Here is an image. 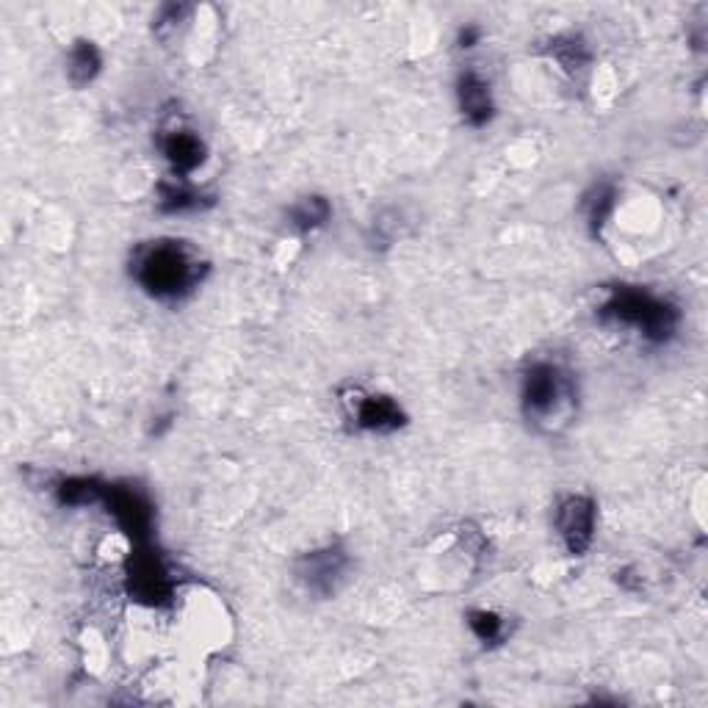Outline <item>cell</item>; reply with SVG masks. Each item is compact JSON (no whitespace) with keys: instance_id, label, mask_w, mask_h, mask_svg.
Instances as JSON below:
<instances>
[{"instance_id":"cell-4","label":"cell","mask_w":708,"mask_h":708,"mask_svg":"<svg viewBox=\"0 0 708 708\" xmlns=\"http://www.w3.org/2000/svg\"><path fill=\"white\" fill-rule=\"evenodd\" d=\"M556 526L570 554H584L592 543L595 531V504L584 496H570L559 504Z\"/></svg>"},{"instance_id":"cell-7","label":"cell","mask_w":708,"mask_h":708,"mask_svg":"<svg viewBox=\"0 0 708 708\" xmlns=\"http://www.w3.org/2000/svg\"><path fill=\"white\" fill-rule=\"evenodd\" d=\"M111 512L117 520L130 531V534H142L150 526V509L142 498L130 490H114L111 493Z\"/></svg>"},{"instance_id":"cell-2","label":"cell","mask_w":708,"mask_h":708,"mask_svg":"<svg viewBox=\"0 0 708 708\" xmlns=\"http://www.w3.org/2000/svg\"><path fill=\"white\" fill-rule=\"evenodd\" d=\"M603 313L623 321V324L639 327L648 338H656V341L667 338L673 332L675 319H678L673 307H667L664 302L642 294V291H620V294H614L612 302L603 307Z\"/></svg>"},{"instance_id":"cell-5","label":"cell","mask_w":708,"mask_h":708,"mask_svg":"<svg viewBox=\"0 0 708 708\" xmlns=\"http://www.w3.org/2000/svg\"><path fill=\"white\" fill-rule=\"evenodd\" d=\"M402 410L396 404L385 399V396H366L357 402L354 410V421L363 429L371 432H390V429H399L402 426Z\"/></svg>"},{"instance_id":"cell-13","label":"cell","mask_w":708,"mask_h":708,"mask_svg":"<svg viewBox=\"0 0 708 708\" xmlns=\"http://www.w3.org/2000/svg\"><path fill=\"white\" fill-rule=\"evenodd\" d=\"M161 205L166 211H186V208H197L200 197L189 191L186 186H164L161 191Z\"/></svg>"},{"instance_id":"cell-11","label":"cell","mask_w":708,"mask_h":708,"mask_svg":"<svg viewBox=\"0 0 708 708\" xmlns=\"http://www.w3.org/2000/svg\"><path fill=\"white\" fill-rule=\"evenodd\" d=\"M100 70V53L92 42H78L70 53V75L75 83L92 81Z\"/></svg>"},{"instance_id":"cell-10","label":"cell","mask_w":708,"mask_h":708,"mask_svg":"<svg viewBox=\"0 0 708 708\" xmlns=\"http://www.w3.org/2000/svg\"><path fill=\"white\" fill-rule=\"evenodd\" d=\"M164 153L166 158L172 161L177 172H191V169L202 161V144L197 136L180 130V133H172V136L166 139Z\"/></svg>"},{"instance_id":"cell-6","label":"cell","mask_w":708,"mask_h":708,"mask_svg":"<svg viewBox=\"0 0 708 708\" xmlns=\"http://www.w3.org/2000/svg\"><path fill=\"white\" fill-rule=\"evenodd\" d=\"M343 565H346V556L341 551H321V554H310L307 556L305 567H302V576L305 581L313 587V590L330 592L335 587V581L341 579Z\"/></svg>"},{"instance_id":"cell-12","label":"cell","mask_w":708,"mask_h":708,"mask_svg":"<svg viewBox=\"0 0 708 708\" xmlns=\"http://www.w3.org/2000/svg\"><path fill=\"white\" fill-rule=\"evenodd\" d=\"M327 219H330V205L321 197H307L294 208V225L302 227V230L324 225Z\"/></svg>"},{"instance_id":"cell-1","label":"cell","mask_w":708,"mask_h":708,"mask_svg":"<svg viewBox=\"0 0 708 708\" xmlns=\"http://www.w3.org/2000/svg\"><path fill=\"white\" fill-rule=\"evenodd\" d=\"M136 280L161 299H172L189 291L200 280V263L189 249L175 241H158L153 247H144L133 263Z\"/></svg>"},{"instance_id":"cell-14","label":"cell","mask_w":708,"mask_h":708,"mask_svg":"<svg viewBox=\"0 0 708 708\" xmlns=\"http://www.w3.org/2000/svg\"><path fill=\"white\" fill-rule=\"evenodd\" d=\"M501 620H498L493 612H473L471 614V628L476 631V637L482 642H493V639L501 637Z\"/></svg>"},{"instance_id":"cell-3","label":"cell","mask_w":708,"mask_h":708,"mask_svg":"<svg viewBox=\"0 0 708 708\" xmlns=\"http://www.w3.org/2000/svg\"><path fill=\"white\" fill-rule=\"evenodd\" d=\"M570 399V385L562 377V371L548 363L534 366L526 374V385H523V402L529 415L537 418H548L559 410V404Z\"/></svg>"},{"instance_id":"cell-8","label":"cell","mask_w":708,"mask_h":708,"mask_svg":"<svg viewBox=\"0 0 708 708\" xmlns=\"http://www.w3.org/2000/svg\"><path fill=\"white\" fill-rule=\"evenodd\" d=\"M460 103L465 119H471L473 125H484L490 119V92H487V83L476 75H465L460 81Z\"/></svg>"},{"instance_id":"cell-9","label":"cell","mask_w":708,"mask_h":708,"mask_svg":"<svg viewBox=\"0 0 708 708\" xmlns=\"http://www.w3.org/2000/svg\"><path fill=\"white\" fill-rule=\"evenodd\" d=\"M133 590L139 598H147V601H158L166 595V573L164 567L158 565V559L153 556H144L133 565Z\"/></svg>"}]
</instances>
